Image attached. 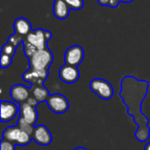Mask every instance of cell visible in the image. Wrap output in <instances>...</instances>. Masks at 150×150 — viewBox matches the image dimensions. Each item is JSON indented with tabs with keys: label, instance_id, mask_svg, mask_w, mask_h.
I'll list each match as a JSON object with an SVG mask.
<instances>
[{
	"label": "cell",
	"instance_id": "1",
	"mask_svg": "<svg viewBox=\"0 0 150 150\" xmlns=\"http://www.w3.org/2000/svg\"><path fill=\"white\" fill-rule=\"evenodd\" d=\"M149 82L139 80L133 76H125L121 81V91L120 97L127 105V113L131 115L138 128L135 133L136 139L144 142L149 139V120L142 111V102L148 95Z\"/></svg>",
	"mask_w": 150,
	"mask_h": 150
},
{
	"label": "cell",
	"instance_id": "2",
	"mask_svg": "<svg viewBox=\"0 0 150 150\" xmlns=\"http://www.w3.org/2000/svg\"><path fill=\"white\" fill-rule=\"evenodd\" d=\"M29 64L31 69H39V70H44L49 69L51 66L54 55L51 50L47 47L43 49H38L36 50L29 58Z\"/></svg>",
	"mask_w": 150,
	"mask_h": 150
},
{
	"label": "cell",
	"instance_id": "3",
	"mask_svg": "<svg viewBox=\"0 0 150 150\" xmlns=\"http://www.w3.org/2000/svg\"><path fill=\"white\" fill-rule=\"evenodd\" d=\"M52 38V33L41 28L32 30L24 39L23 41L28 43L36 50L47 48L48 40Z\"/></svg>",
	"mask_w": 150,
	"mask_h": 150
},
{
	"label": "cell",
	"instance_id": "4",
	"mask_svg": "<svg viewBox=\"0 0 150 150\" xmlns=\"http://www.w3.org/2000/svg\"><path fill=\"white\" fill-rule=\"evenodd\" d=\"M3 138L18 146H26L33 140L32 136L22 131L18 126H11L5 128L3 133Z\"/></svg>",
	"mask_w": 150,
	"mask_h": 150
},
{
	"label": "cell",
	"instance_id": "5",
	"mask_svg": "<svg viewBox=\"0 0 150 150\" xmlns=\"http://www.w3.org/2000/svg\"><path fill=\"white\" fill-rule=\"evenodd\" d=\"M89 86L91 91H93L98 97L104 100H108L112 98L114 94L112 85L108 81L102 78L92 79Z\"/></svg>",
	"mask_w": 150,
	"mask_h": 150
},
{
	"label": "cell",
	"instance_id": "6",
	"mask_svg": "<svg viewBox=\"0 0 150 150\" xmlns=\"http://www.w3.org/2000/svg\"><path fill=\"white\" fill-rule=\"evenodd\" d=\"M46 102L48 108L54 113H58V114L64 113L69 108V103L67 98L59 93L49 95Z\"/></svg>",
	"mask_w": 150,
	"mask_h": 150
},
{
	"label": "cell",
	"instance_id": "7",
	"mask_svg": "<svg viewBox=\"0 0 150 150\" xmlns=\"http://www.w3.org/2000/svg\"><path fill=\"white\" fill-rule=\"evenodd\" d=\"M48 76V70H39L34 69H29L24 72L22 78L25 82L29 83L31 86L42 85Z\"/></svg>",
	"mask_w": 150,
	"mask_h": 150
},
{
	"label": "cell",
	"instance_id": "8",
	"mask_svg": "<svg viewBox=\"0 0 150 150\" xmlns=\"http://www.w3.org/2000/svg\"><path fill=\"white\" fill-rule=\"evenodd\" d=\"M84 57V51L83 47L79 45H73L69 47L64 55V62L66 64L78 67Z\"/></svg>",
	"mask_w": 150,
	"mask_h": 150
},
{
	"label": "cell",
	"instance_id": "9",
	"mask_svg": "<svg viewBox=\"0 0 150 150\" xmlns=\"http://www.w3.org/2000/svg\"><path fill=\"white\" fill-rule=\"evenodd\" d=\"M19 112V104L11 101H1V122L11 121Z\"/></svg>",
	"mask_w": 150,
	"mask_h": 150
},
{
	"label": "cell",
	"instance_id": "10",
	"mask_svg": "<svg viewBox=\"0 0 150 150\" xmlns=\"http://www.w3.org/2000/svg\"><path fill=\"white\" fill-rule=\"evenodd\" d=\"M59 76L60 79L65 83H74L79 79L80 72L76 66L65 63L59 69Z\"/></svg>",
	"mask_w": 150,
	"mask_h": 150
},
{
	"label": "cell",
	"instance_id": "11",
	"mask_svg": "<svg viewBox=\"0 0 150 150\" xmlns=\"http://www.w3.org/2000/svg\"><path fill=\"white\" fill-rule=\"evenodd\" d=\"M32 138L37 144L40 146H47L52 142L53 140L50 131L44 125H39L34 127Z\"/></svg>",
	"mask_w": 150,
	"mask_h": 150
},
{
	"label": "cell",
	"instance_id": "12",
	"mask_svg": "<svg viewBox=\"0 0 150 150\" xmlns=\"http://www.w3.org/2000/svg\"><path fill=\"white\" fill-rule=\"evenodd\" d=\"M31 91L30 88L23 85V84H14L11 86L10 90V97L11 98L18 104L25 102L30 97Z\"/></svg>",
	"mask_w": 150,
	"mask_h": 150
},
{
	"label": "cell",
	"instance_id": "13",
	"mask_svg": "<svg viewBox=\"0 0 150 150\" xmlns=\"http://www.w3.org/2000/svg\"><path fill=\"white\" fill-rule=\"evenodd\" d=\"M19 116L33 126L36 124L39 117L36 107L29 105L27 102L19 104Z\"/></svg>",
	"mask_w": 150,
	"mask_h": 150
},
{
	"label": "cell",
	"instance_id": "14",
	"mask_svg": "<svg viewBox=\"0 0 150 150\" xmlns=\"http://www.w3.org/2000/svg\"><path fill=\"white\" fill-rule=\"evenodd\" d=\"M13 29H14V33L21 35L24 39L33 30L30 21L28 19H26L25 18H22V17L18 18L14 21Z\"/></svg>",
	"mask_w": 150,
	"mask_h": 150
},
{
	"label": "cell",
	"instance_id": "15",
	"mask_svg": "<svg viewBox=\"0 0 150 150\" xmlns=\"http://www.w3.org/2000/svg\"><path fill=\"white\" fill-rule=\"evenodd\" d=\"M69 7L63 0H54L53 5V11L55 18L63 20L68 18L69 14Z\"/></svg>",
	"mask_w": 150,
	"mask_h": 150
},
{
	"label": "cell",
	"instance_id": "16",
	"mask_svg": "<svg viewBox=\"0 0 150 150\" xmlns=\"http://www.w3.org/2000/svg\"><path fill=\"white\" fill-rule=\"evenodd\" d=\"M30 91H31V94L30 95L32 97H33L39 104L41 103V102L47 101V98L50 95L48 90L43 84L42 85L31 86Z\"/></svg>",
	"mask_w": 150,
	"mask_h": 150
},
{
	"label": "cell",
	"instance_id": "17",
	"mask_svg": "<svg viewBox=\"0 0 150 150\" xmlns=\"http://www.w3.org/2000/svg\"><path fill=\"white\" fill-rule=\"evenodd\" d=\"M17 126L24 132H25L26 134H28L30 136L33 135V130H34V127L31 124H29L28 122H26L22 117H18V122H17Z\"/></svg>",
	"mask_w": 150,
	"mask_h": 150
},
{
	"label": "cell",
	"instance_id": "18",
	"mask_svg": "<svg viewBox=\"0 0 150 150\" xmlns=\"http://www.w3.org/2000/svg\"><path fill=\"white\" fill-rule=\"evenodd\" d=\"M12 59H13V56L9 55L4 52H1V54H0V67H1V69H6V68L10 67V65L12 62Z\"/></svg>",
	"mask_w": 150,
	"mask_h": 150
},
{
	"label": "cell",
	"instance_id": "19",
	"mask_svg": "<svg viewBox=\"0 0 150 150\" xmlns=\"http://www.w3.org/2000/svg\"><path fill=\"white\" fill-rule=\"evenodd\" d=\"M70 10L79 11L83 7V0H63Z\"/></svg>",
	"mask_w": 150,
	"mask_h": 150
},
{
	"label": "cell",
	"instance_id": "20",
	"mask_svg": "<svg viewBox=\"0 0 150 150\" xmlns=\"http://www.w3.org/2000/svg\"><path fill=\"white\" fill-rule=\"evenodd\" d=\"M23 40H24V38L21 35H19V34H18L16 33H14L13 34L10 35L9 38H8V42L11 43V45H13L16 47H18V46L21 42H23Z\"/></svg>",
	"mask_w": 150,
	"mask_h": 150
},
{
	"label": "cell",
	"instance_id": "21",
	"mask_svg": "<svg viewBox=\"0 0 150 150\" xmlns=\"http://www.w3.org/2000/svg\"><path fill=\"white\" fill-rule=\"evenodd\" d=\"M0 150H16V144L3 138L0 142Z\"/></svg>",
	"mask_w": 150,
	"mask_h": 150
},
{
	"label": "cell",
	"instance_id": "22",
	"mask_svg": "<svg viewBox=\"0 0 150 150\" xmlns=\"http://www.w3.org/2000/svg\"><path fill=\"white\" fill-rule=\"evenodd\" d=\"M16 49H17L16 47H14V46L11 45V43L7 42V43H5V44L3 46L1 52H4V53L7 54H9V55L14 56V54H15V53H16Z\"/></svg>",
	"mask_w": 150,
	"mask_h": 150
},
{
	"label": "cell",
	"instance_id": "23",
	"mask_svg": "<svg viewBox=\"0 0 150 150\" xmlns=\"http://www.w3.org/2000/svg\"><path fill=\"white\" fill-rule=\"evenodd\" d=\"M98 3L102 6H109L111 8H116L118 7L120 2V0H98Z\"/></svg>",
	"mask_w": 150,
	"mask_h": 150
},
{
	"label": "cell",
	"instance_id": "24",
	"mask_svg": "<svg viewBox=\"0 0 150 150\" xmlns=\"http://www.w3.org/2000/svg\"><path fill=\"white\" fill-rule=\"evenodd\" d=\"M134 0H120V2H121V3H125V4H128V3H131V2H133Z\"/></svg>",
	"mask_w": 150,
	"mask_h": 150
},
{
	"label": "cell",
	"instance_id": "25",
	"mask_svg": "<svg viewBox=\"0 0 150 150\" xmlns=\"http://www.w3.org/2000/svg\"><path fill=\"white\" fill-rule=\"evenodd\" d=\"M73 150H88L87 149H85V148H83V147H77V148H76L75 149Z\"/></svg>",
	"mask_w": 150,
	"mask_h": 150
},
{
	"label": "cell",
	"instance_id": "26",
	"mask_svg": "<svg viewBox=\"0 0 150 150\" xmlns=\"http://www.w3.org/2000/svg\"><path fill=\"white\" fill-rule=\"evenodd\" d=\"M144 150H150V142L145 146V148H144Z\"/></svg>",
	"mask_w": 150,
	"mask_h": 150
}]
</instances>
